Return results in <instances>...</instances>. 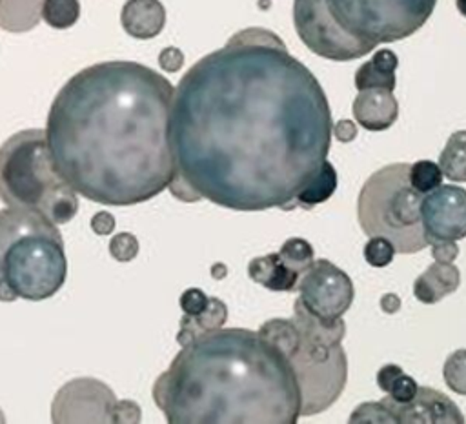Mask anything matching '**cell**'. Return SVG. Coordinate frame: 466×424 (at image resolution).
<instances>
[{
  "instance_id": "obj_1",
  "label": "cell",
  "mask_w": 466,
  "mask_h": 424,
  "mask_svg": "<svg viewBox=\"0 0 466 424\" xmlns=\"http://www.w3.org/2000/svg\"><path fill=\"white\" fill-rule=\"evenodd\" d=\"M331 129L315 75L279 35L246 27L197 60L173 91L167 187L182 202L291 211L328 158Z\"/></svg>"
},
{
  "instance_id": "obj_2",
  "label": "cell",
  "mask_w": 466,
  "mask_h": 424,
  "mask_svg": "<svg viewBox=\"0 0 466 424\" xmlns=\"http://www.w3.org/2000/svg\"><path fill=\"white\" fill-rule=\"evenodd\" d=\"M173 91L166 76L131 60L75 73L46 120L47 146L66 182L104 206L142 204L167 189L175 175Z\"/></svg>"
},
{
  "instance_id": "obj_3",
  "label": "cell",
  "mask_w": 466,
  "mask_h": 424,
  "mask_svg": "<svg viewBox=\"0 0 466 424\" xmlns=\"http://www.w3.org/2000/svg\"><path fill=\"white\" fill-rule=\"evenodd\" d=\"M169 424H295L300 391L279 348L246 328L191 338L153 384Z\"/></svg>"
},
{
  "instance_id": "obj_4",
  "label": "cell",
  "mask_w": 466,
  "mask_h": 424,
  "mask_svg": "<svg viewBox=\"0 0 466 424\" xmlns=\"http://www.w3.org/2000/svg\"><path fill=\"white\" fill-rule=\"evenodd\" d=\"M257 333L289 362L300 391V417L319 415L340 397L348 380L342 317L326 320L295 298L291 318H269Z\"/></svg>"
},
{
  "instance_id": "obj_5",
  "label": "cell",
  "mask_w": 466,
  "mask_h": 424,
  "mask_svg": "<svg viewBox=\"0 0 466 424\" xmlns=\"http://www.w3.org/2000/svg\"><path fill=\"white\" fill-rule=\"evenodd\" d=\"M62 233L44 215L20 207L0 209V300L38 302L66 282Z\"/></svg>"
},
{
  "instance_id": "obj_6",
  "label": "cell",
  "mask_w": 466,
  "mask_h": 424,
  "mask_svg": "<svg viewBox=\"0 0 466 424\" xmlns=\"http://www.w3.org/2000/svg\"><path fill=\"white\" fill-rule=\"evenodd\" d=\"M0 200L56 226L76 215V191L56 169L44 129H22L0 146Z\"/></svg>"
},
{
  "instance_id": "obj_7",
  "label": "cell",
  "mask_w": 466,
  "mask_h": 424,
  "mask_svg": "<svg viewBox=\"0 0 466 424\" xmlns=\"http://www.w3.org/2000/svg\"><path fill=\"white\" fill-rule=\"evenodd\" d=\"M410 164L397 162L371 173L357 198V218L368 237L388 238L399 253L428 247L420 200L408 178Z\"/></svg>"
},
{
  "instance_id": "obj_8",
  "label": "cell",
  "mask_w": 466,
  "mask_h": 424,
  "mask_svg": "<svg viewBox=\"0 0 466 424\" xmlns=\"http://www.w3.org/2000/svg\"><path fill=\"white\" fill-rule=\"evenodd\" d=\"M351 36L377 47L411 36L431 16L437 0H322Z\"/></svg>"
},
{
  "instance_id": "obj_9",
  "label": "cell",
  "mask_w": 466,
  "mask_h": 424,
  "mask_svg": "<svg viewBox=\"0 0 466 424\" xmlns=\"http://www.w3.org/2000/svg\"><path fill=\"white\" fill-rule=\"evenodd\" d=\"M293 24L304 45L328 60L350 62L375 49L348 35L329 15L322 0H293Z\"/></svg>"
},
{
  "instance_id": "obj_10",
  "label": "cell",
  "mask_w": 466,
  "mask_h": 424,
  "mask_svg": "<svg viewBox=\"0 0 466 424\" xmlns=\"http://www.w3.org/2000/svg\"><path fill=\"white\" fill-rule=\"evenodd\" d=\"M297 291L302 304L326 320L344 317L355 295L348 273L326 258H317L308 266L300 275Z\"/></svg>"
},
{
  "instance_id": "obj_11",
  "label": "cell",
  "mask_w": 466,
  "mask_h": 424,
  "mask_svg": "<svg viewBox=\"0 0 466 424\" xmlns=\"http://www.w3.org/2000/svg\"><path fill=\"white\" fill-rule=\"evenodd\" d=\"M116 397L96 379H73L64 384L51 404L53 422H115Z\"/></svg>"
},
{
  "instance_id": "obj_12",
  "label": "cell",
  "mask_w": 466,
  "mask_h": 424,
  "mask_svg": "<svg viewBox=\"0 0 466 424\" xmlns=\"http://www.w3.org/2000/svg\"><path fill=\"white\" fill-rule=\"evenodd\" d=\"M422 227L430 242L461 240L466 237V189L446 184L420 200Z\"/></svg>"
},
{
  "instance_id": "obj_13",
  "label": "cell",
  "mask_w": 466,
  "mask_h": 424,
  "mask_svg": "<svg viewBox=\"0 0 466 424\" xmlns=\"http://www.w3.org/2000/svg\"><path fill=\"white\" fill-rule=\"evenodd\" d=\"M391 417V424H462L464 417L444 393L419 386L417 395L406 402H395L388 395L380 399Z\"/></svg>"
},
{
  "instance_id": "obj_14",
  "label": "cell",
  "mask_w": 466,
  "mask_h": 424,
  "mask_svg": "<svg viewBox=\"0 0 466 424\" xmlns=\"http://www.w3.org/2000/svg\"><path fill=\"white\" fill-rule=\"evenodd\" d=\"M353 118L368 131H384L391 127L399 116V102L393 91L388 89H362L351 106Z\"/></svg>"
},
{
  "instance_id": "obj_15",
  "label": "cell",
  "mask_w": 466,
  "mask_h": 424,
  "mask_svg": "<svg viewBox=\"0 0 466 424\" xmlns=\"http://www.w3.org/2000/svg\"><path fill=\"white\" fill-rule=\"evenodd\" d=\"M124 31L138 40L160 35L166 25V9L158 0H127L120 11Z\"/></svg>"
},
{
  "instance_id": "obj_16",
  "label": "cell",
  "mask_w": 466,
  "mask_h": 424,
  "mask_svg": "<svg viewBox=\"0 0 466 424\" xmlns=\"http://www.w3.org/2000/svg\"><path fill=\"white\" fill-rule=\"evenodd\" d=\"M461 273L453 262H433L413 282V295L422 304H437L444 297L457 291Z\"/></svg>"
},
{
  "instance_id": "obj_17",
  "label": "cell",
  "mask_w": 466,
  "mask_h": 424,
  "mask_svg": "<svg viewBox=\"0 0 466 424\" xmlns=\"http://www.w3.org/2000/svg\"><path fill=\"white\" fill-rule=\"evenodd\" d=\"M248 275L255 284H260L271 291H297L300 273L291 269L277 253L251 258L248 264Z\"/></svg>"
},
{
  "instance_id": "obj_18",
  "label": "cell",
  "mask_w": 466,
  "mask_h": 424,
  "mask_svg": "<svg viewBox=\"0 0 466 424\" xmlns=\"http://www.w3.org/2000/svg\"><path fill=\"white\" fill-rule=\"evenodd\" d=\"M399 66V58L391 49H379L373 56L364 62L355 73V87L362 89H388L393 91L397 86L395 69Z\"/></svg>"
},
{
  "instance_id": "obj_19",
  "label": "cell",
  "mask_w": 466,
  "mask_h": 424,
  "mask_svg": "<svg viewBox=\"0 0 466 424\" xmlns=\"http://www.w3.org/2000/svg\"><path fill=\"white\" fill-rule=\"evenodd\" d=\"M226 320H228L226 304L217 297H209L206 308L198 315H193V317L184 315L180 318V329L177 333V342L180 346H184L191 338H195L197 335H200L204 331L222 328L226 324Z\"/></svg>"
},
{
  "instance_id": "obj_20",
  "label": "cell",
  "mask_w": 466,
  "mask_h": 424,
  "mask_svg": "<svg viewBox=\"0 0 466 424\" xmlns=\"http://www.w3.org/2000/svg\"><path fill=\"white\" fill-rule=\"evenodd\" d=\"M44 0H0V27L9 33H25L38 25Z\"/></svg>"
},
{
  "instance_id": "obj_21",
  "label": "cell",
  "mask_w": 466,
  "mask_h": 424,
  "mask_svg": "<svg viewBox=\"0 0 466 424\" xmlns=\"http://www.w3.org/2000/svg\"><path fill=\"white\" fill-rule=\"evenodd\" d=\"M337 189V171L328 158L320 164V167L313 173V177L304 184V187L297 193V206L304 209H311L317 204L326 202Z\"/></svg>"
},
{
  "instance_id": "obj_22",
  "label": "cell",
  "mask_w": 466,
  "mask_h": 424,
  "mask_svg": "<svg viewBox=\"0 0 466 424\" xmlns=\"http://www.w3.org/2000/svg\"><path fill=\"white\" fill-rule=\"evenodd\" d=\"M439 167L451 182H466V129L450 135L441 156Z\"/></svg>"
},
{
  "instance_id": "obj_23",
  "label": "cell",
  "mask_w": 466,
  "mask_h": 424,
  "mask_svg": "<svg viewBox=\"0 0 466 424\" xmlns=\"http://www.w3.org/2000/svg\"><path fill=\"white\" fill-rule=\"evenodd\" d=\"M80 16L78 0H44L42 18L53 29H69Z\"/></svg>"
},
{
  "instance_id": "obj_24",
  "label": "cell",
  "mask_w": 466,
  "mask_h": 424,
  "mask_svg": "<svg viewBox=\"0 0 466 424\" xmlns=\"http://www.w3.org/2000/svg\"><path fill=\"white\" fill-rule=\"evenodd\" d=\"M442 171L439 164L431 160H417L415 164H410V184L415 191L420 195H428L430 191L437 189L442 184Z\"/></svg>"
},
{
  "instance_id": "obj_25",
  "label": "cell",
  "mask_w": 466,
  "mask_h": 424,
  "mask_svg": "<svg viewBox=\"0 0 466 424\" xmlns=\"http://www.w3.org/2000/svg\"><path fill=\"white\" fill-rule=\"evenodd\" d=\"M280 258L297 273H304L308 269V266L315 260V251L311 247V244L306 238L300 237H291L288 240H284V244L279 249Z\"/></svg>"
},
{
  "instance_id": "obj_26",
  "label": "cell",
  "mask_w": 466,
  "mask_h": 424,
  "mask_svg": "<svg viewBox=\"0 0 466 424\" xmlns=\"http://www.w3.org/2000/svg\"><path fill=\"white\" fill-rule=\"evenodd\" d=\"M442 377L451 391L466 395V348L448 355L442 366Z\"/></svg>"
},
{
  "instance_id": "obj_27",
  "label": "cell",
  "mask_w": 466,
  "mask_h": 424,
  "mask_svg": "<svg viewBox=\"0 0 466 424\" xmlns=\"http://www.w3.org/2000/svg\"><path fill=\"white\" fill-rule=\"evenodd\" d=\"M395 247L384 237H370L364 246V258L373 268H384L393 260Z\"/></svg>"
},
{
  "instance_id": "obj_28",
  "label": "cell",
  "mask_w": 466,
  "mask_h": 424,
  "mask_svg": "<svg viewBox=\"0 0 466 424\" xmlns=\"http://www.w3.org/2000/svg\"><path fill=\"white\" fill-rule=\"evenodd\" d=\"M351 424H391V417L390 411L386 409V406L377 400V402H364L359 408H355L351 411L350 417Z\"/></svg>"
},
{
  "instance_id": "obj_29",
  "label": "cell",
  "mask_w": 466,
  "mask_h": 424,
  "mask_svg": "<svg viewBox=\"0 0 466 424\" xmlns=\"http://www.w3.org/2000/svg\"><path fill=\"white\" fill-rule=\"evenodd\" d=\"M109 253L118 262H129L138 253V240L133 233L122 231L109 240Z\"/></svg>"
},
{
  "instance_id": "obj_30",
  "label": "cell",
  "mask_w": 466,
  "mask_h": 424,
  "mask_svg": "<svg viewBox=\"0 0 466 424\" xmlns=\"http://www.w3.org/2000/svg\"><path fill=\"white\" fill-rule=\"evenodd\" d=\"M417 389H419V384L410 377L406 375L404 371L391 382V386L388 388L386 395L390 399H393L395 402H400V404H406L410 402L415 395H417Z\"/></svg>"
},
{
  "instance_id": "obj_31",
  "label": "cell",
  "mask_w": 466,
  "mask_h": 424,
  "mask_svg": "<svg viewBox=\"0 0 466 424\" xmlns=\"http://www.w3.org/2000/svg\"><path fill=\"white\" fill-rule=\"evenodd\" d=\"M208 298H209V297H206V293H204L202 289H198V288H189V289H186V291L180 295L178 304H180L184 315L193 317V315H198V313L206 308Z\"/></svg>"
},
{
  "instance_id": "obj_32",
  "label": "cell",
  "mask_w": 466,
  "mask_h": 424,
  "mask_svg": "<svg viewBox=\"0 0 466 424\" xmlns=\"http://www.w3.org/2000/svg\"><path fill=\"white\" fill-rule=\"evenodd\" d=\"M158 66L166 71V73H177L182 66H184V55L178 47H164L158 55Z\"/></svg>"
},
{
  "instance_id": "obj_33",
  "label": "cell",
  "mask_w": 466,
  "mask_h": 424,
  "mask_svg": "<svg viewBox=\"0 0 466 424\" xmlns=\"http://www.w3.org/2000/svg\"><path fill=\"white\" fill-rule=\"evenodd\" d=\"M431 255L437 262H453L459 257L457 240H435L430 242Z\"/></svg>"
},
{
  "instance_id": "obj_34",
  "label": "cell",
  "mask_w": 466,
  "mask_h": 424,
  "mask_svg": "<svg viewBox=\"0 0 466 424\" xmlns=\"http://www.w3.org/2000/svg\"><path fill=\"white\" fill-rule=\"evenodd\" d=\"M115 422H140V408L131 400H118Z\"/></svg>"
},
{
  "instance_id": "obj_35",
  "label": "cell",
  "mask_w": 466,
  "mask_h": 424,
  "mask_svg": "<svg viewBox=\"0 0 466 424\" xmlns=\"http://www.w3.org/2000/svg\"><path fill=\"white\" fill-rule=\"evenodd\" d=\"M89 226L96 235H109L115 229V217L107 211H98L93 215Z\"/></svg>"
},
{
  "instance_id": "obj_36",
  "label": "cell",
  "mask_w": 466,
  "mask_h": 424,
  "mask_svg": "<svg viewBox=\"0 0 466 424\" xmlns=\"http://www.w3.org/2000/svg\"><path fill=\"white\" fill-rule=\"evenodd\" d=\"M402 373V368L397 364H384L377 373V386L386 393L391 382Z\"/></svg>"
},
{
  "instance_id": "obj_37",
  "label": "cell",
  "mask_w": 466,
  "mask_h": 424,
  "mask_svg": "<svg viewBox=\"0 0 466 424\" xmlns=\"http://www.w3.org/2000/svg\"><path fill=\"white\" fill-rule=\"evenodd\" d=\"M331 135H335V138L340 142H351L357 136V126L351 120H339L333 124Z\"/></svg>"
},
{
  "instance_id": "obj_38",
  "label": "cell",
  "mask_w": 466,
  "mask_h": 424,
  "mask_svg": "<svg viewBox=\"0 0 466 424\" xmlns=\"http://www.w3.org/2000/svg\"><path fill=\"white\" fill-rule=\"evenodd\" d=\"M380 308H382V311H386L390 315L397 313L399 308H400V298L395 293H386L380 298Z\"/></svg>"
},
{
  "instance_id": "obj_39",
  "label": "cell",
  "mask_w": 466,
  "mask_h": 424,
  "mask_svg": "<svg viewBox=\"0 0 466 424\" xmlns=\"http://www.w3.org/2000/svg\"><path fill=\"white\" fill-rule=\"evenodd\" d=\"M455 5L462 16H466V0H455Z\"/></svg>"
}]
</instances>
